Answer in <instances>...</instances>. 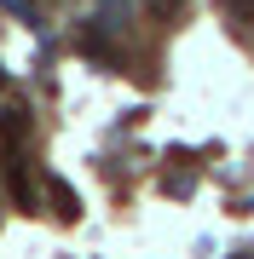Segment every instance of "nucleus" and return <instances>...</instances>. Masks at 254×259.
Wrapping results in <instances>:
<instances>
[{
	"instance_id": "nucleus-1",
	"label": "nucleus",
	"mask_w": 254,
	"mask_h": 259,
	"mask_svg": "<svg viewBox=\"0 0 254 259\" xmlns=\"http://www.w3.org/2000/svg\"><path fill=\"white\" fill-rule=\"evenodd\" d=\"M29 139V110H6L0 115V161L12 167V156H18V144Z\"/></svg>"
},
{
	"instance_id": "nucleus-2",
	"label": "nucleus",
	"mask_w": 254,
	"mask_h": 259,
	"mask_svg": "<svg viewBox=\"0 0 254 259\" xmlns=\"http://www.w3.org/2000/svg\"><path fill=\"white\" fill-rule=\"evenodd\" d=\"M47 190H52V202H58V219H76L81 202H76V190L64 185V179H47Z\"/></svg>"
},
{
	"instance_id": "nucleus-3",
	"label": "nucleus",
	"mask_w": 254,
	"mask_h": 259,
	"mask_svg": "<svg viewBox=\"0 0 254 259\" xmlns=\"http://www.w3.org/2000/svg\"><path fill=\"white\" fill-rule=\"evenodd\" d=\"M0 93H6V64H0Z\"/></svg>"
}]
</instances>
